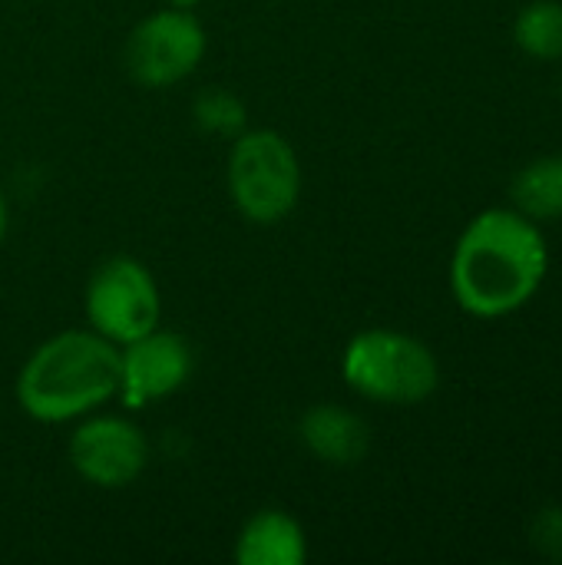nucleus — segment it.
Instances as JSON below:
<instances>
[{
  "label": "nucleus",
  "instance_id": "nucleus-5",
  "mask_svg": "<svg viewBox=\"0 0 562 565\" xmlns=\"http://www.w3.org/2000/svg\"><path fill=\"white\" fill-rule=\"evenodd\" d=\"M83 308L89 328L116 348L162 324V291L156 285V275L129 255L106 258L89 275Z\"/></svg>",
  "mask_w": 562,
  "mask_h": 565
},
{
  "label": "nucleus",
  "instance_id": "nucleus-7",
  "mask_svg": "<svg viewBox=\"0 0 562 565\" xmlns=\"http://www.w3.org/2000/svg\"><path fill=\"white\" fill-rule=\"evenodd\" d=\"M66 460L73 473L89 487L126 490L142 477L149 463V440L132 420L93 411L73 427Z\"/></svg>",
  "mask_w": 562,
  "mask_h": 565
},
{
  "label": "nucleus",
  "instance_id": "nucleus-4",
  "mask_svg": "<svg viewBox=\"0 0 562 565\" xmlns=\"http://www.w3.org/2000/svg\"><path fill=\"white\" fill-rule=\"evenodd\" d=\"M225 185L242 218L252 225H278L301 199V159L282 132L242 129L229 149Z\"/></svg>",
  "mask_w": 562,
  "mask_h": 565
},
{
  "label": "nucleus",
  "instance_id": "nucleus-6",
  "mask_svg": "<svg viewBox=\"0 0 562 565\" xmlns=\"http://www.w3.org/2000/svg\"><path fill=\"white\" fill-rule=\"evenodd\" d=\"M209 50L205 26L192 10L162 7L142 17L126 43H123V66L132 83L146 89H166L189 79Z\"/></svg>",
  "mask_w": 562,
  "mask_h": 565
},
{
  "label": "nucleus",
  "instance_id": "nucleus-11",
  "mask_svg": "<svg viewBox=\"0 0 562 565\" xmlns=\"http://www.w3.org/2000/svg\"><path fill=\"white\" fill-rule=\"evenodd\" d=\"M510 195L517 202V212L530 222L562 218V156H543L520 169Z\"/></svg>",
  "mask_w": 562,
  "mask_h": 565
},
{
  "label": "nucleus",
  "instance_id": "nucleus-14",
  "mask_svg": "<svg viewBox=\"0 0 562 565\" xmlns=\"http://www.w3.org/2000/svg\"><path fill=\"white\" fill-rule=\"evenodd\" d=\"M533 543L540 553L560 559L562 556V510L560 507H547L537 523H533Z\"/></svg>",
  "mask_w": 562,
  "mask_h": 565
},
{
  "label": "nucleus",
  "instance_id": "nucleus-16",
  "mask_svg": "<svg viewBox=\"0 0 562 565\" xmlns=\"http://www.w3.org/2000/svg\"><path fill=\"white\" fill-rule=\"evenodd\" d=\"M166 7H179V10H195L202 0H162Z\"/></svg>",
  "mask_w": 562,
  "mask_h": 565
},
{
  "label": "nucleus",
  "instance_id": "nucleus-2",
  "mask_svg": "<svg viewBox=\"0 0 562 565\" xmlns=\"http://www.w3.org/2000/svg\"><path fill=\"white\" fill-rule=\"evenodd\" d=\"M13 394L36 424L79 420L119 397V348L93 328L60 331L30 351Z\"/></svg>",
  "mask_w": 562,
  "mask_h": 565
},
{
  "label": "nucleus",
  "instance_id": "nucleus-15",
  "mask_svg": "<svg viewBox=\"0 0 562 565\" xmlns=\"http://www.w3.org/2000/svg\"><path fill=\"white\" fill-rule=\"evenodd\" d=\"M7 228H10V205H7V199H3V192H0V245H3V238H7Z\"/></svg>",
  "mask_w": 562,
  "mask_h": 565
},
{
  "label": "nucleus",
  "instance_id": "nucleus-13",
  "mask_svg": "<svg viewBox=\"0 0 562 565\" xmlns=\"http://www.w3.org/2000/svg\"><path fill=\"white\" fill-rule=\"evenodd\" d=\"M195 122L209 136L235 139L245 129V103L229 89H205L195 99Z\"/></svg>",
  "mask_w": 562,
  "mask_h": 565
},
{
  "label": "nucleus",
  "instance_id": "nucleus-10",
  "mask_svg": "<svg viewBox=\"0 0 562 565\" xmlns=\"http://www.w3.org/2000/svg\"><path fill=\"white\" fill-rule=\"evenodd\" d=\"M232 556L238 565H305L308 536L285 510H258L238 530Z\"/></svg>",
  "mask_w": 562,
  "mask_h": 565
},
{
  "label": "nucleus",
  "instance_id": "nucleus-3",
  "mask_svg": "<svg viewBox=\"0 0 562 565\" xmlns=\"http://www.w3.org/2000/svg\"><path fill=\"white\" fill-rule=\"evenodd\" d=\"M341 374L354 394L374 404H421L441 384L434 351L391 328H371L348 341L341 354Z\"/></svg>",
  "mask_w": 562,
  "mask_h": 565
},
{
  "label": "nucleus",
  "instance_id": "nucleus-9",
  "mask_svg": "<svg viewBox=\"0 0 562 565\" xmlns=\"http://www.w3.org/2000/svg\"><path fill=\"white\" fill-rule=\"evenodd\" d=\"M298 437L305 450L328 467H354L371 450L368 424L354 411H344L338 404H318L305 411L298 424Z\"/></svg>",
  "mask_w": 562,
  "mask_h": 565
},
{
  "label": "nucleus",
  "instance_id": "nucleus-12",
  "mask_svg": "<svg viewBox=\"0 0 562 565\" xmlns=\"http://www.w3.org/2000/svg\"><path fill=\"white\" fill-rule=\"evenodd\" d=\"M517 43L537 60H562V3L537 0L517 17Z\"/></svg>",
  "mask_w": 562,
  "mask_h": 565
},
{
  "label": "nucleus",
  "instance_id": "nucleus-8",
  "mask_svg": "<svg viewBox=\"0 0 562 565\" xmlns=\"http://www.w3.org/2000/svg\"><path fill=\"white\" fill-rule=\"evenodd\" d=\"M192 377V348L182 334L162 324L119 348V401L126 407H149L172 397Z\"/></svg>",
  "mask_w": 562,
  "mask_h": 565
},
{
  "label": "nucleus",
  "instance_id": "nucleus-1",
  "mask_svg": "<svg viewBox=\"0 0 562 565\" xmlns=\"http://www.w3.org/2000/svg\"><path fill=\"white\" fill-rule=\"evenodd\" d=\"M547 265L543 232L520 212L490 209L464 228L450 262V288L474 318H503L537 295Z\"/></svg>",
  "mask_w": 562,
  "mask_h": 565
}]
</instances>
